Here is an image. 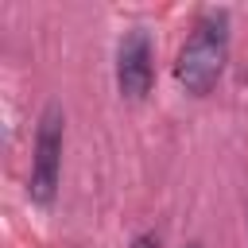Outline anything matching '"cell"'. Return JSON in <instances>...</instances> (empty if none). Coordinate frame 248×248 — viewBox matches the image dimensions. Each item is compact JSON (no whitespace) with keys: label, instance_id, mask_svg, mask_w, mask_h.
<instances>
[{"label":"cell","instance_id":"obj_5","mask_svg":"<svg viewBox=\"0 0 248 248\" xmlns=\"http://www.w3.org/2000/svg\"><path fill=\"white\" fill-rule=\"evenodd\" d=\"M186 248H202V244H186Z\"/></svg>","mask_w":248,"mask_h":248},{"label":"cell","instance_id":"obj_2","mask_svg":"<svg viewBox=\"0 0 248 248\" xmlns=\"http://www.w3.org/2000/svg\"><path fill=\"white\" fill-rule=\"evenodd\" d=\"M58 163H62V108L46 105L35 132V159H31V182L27 194L35 205H50L58 190Z\"/></svg>","mask_w":248,"mask_h":248},{"label":"cell","instance_id":"obj_1","mask_svg":"<svg viewBox=\"0 0 248 248\" xmlns=\"http://www.w3.org/2000/svg\"><path fill=\"white\" fill-rule=\"evenodd\" d=\"M229 58V12L225 8H209L194 19L190 39L182 43L178 58H174V78L186 93L202 97L217 85L221 70Z\"/></svg>","mask_w":248,"mask_h":248},{"label":"cell","instance_id":"obj_4","mask_svg":"<svg viewBox=\"0 0 248 248\" xmlns=\"http://www.w3.org/2000/svg\"><path fill=\"white\" fill-rule=\"evenodd\" d=\"M132 248H159V236H155V232H143V236H136Z\"/></svg>","mask_w":248,"mask_h":248},{"label":"cell","instance_id":"obj_3","mask_svg":"<svg viewBox=\"0 0 248 248\" xmlns=\"http://www.w3.org/2000/svg\"><path fill=\"white\" fill-rule=\"evenodd\" d=\"M151 78H155V70H151V39H147L143 27H136V31L124 35V43L116 50V85H120V93L128 101H143L151 93Z\"/></svg>","mask_w":248,"mask_h":248}]
</instances>
